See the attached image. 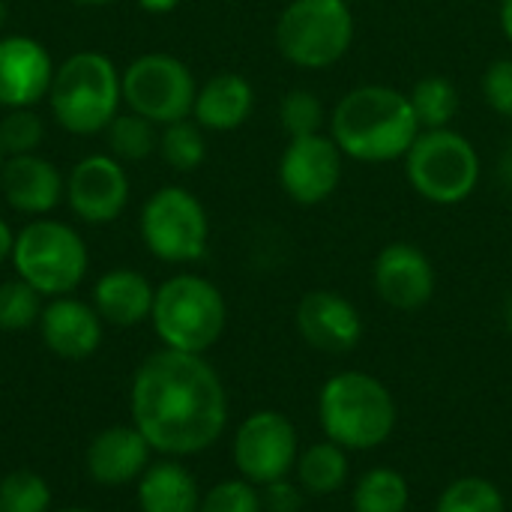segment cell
<instances>
[{"instance_id": "1", "label": "cell", "mask_w": 512, "mask_h": 512, "mask_svg": "<svg viewBox=\"0 0 512 512\" xmlns=\"http://www.w3.org/2000/svg\"><path fill=\"white\" fill-rule=\"evenodd\" d=\"M132 426L150 450L195 456L210 450L228 426V396L204 354L156 351L132 381Z\"/></svg>"}, {"instance_id": "2", "label": "cell", "mask_w": 512, "mask_h": 512, "mask_svg": "<svg viewBox=\"0 0 512 512\" xmlns=\"http://www.w3.org/2000/svg\"><path fill=\"white\" fill-rule=\"evenodd\" d=\"M327 132L345 159L387 165L405 159L420 135V123L405 90L390 84H360L333 105Z\"/></svg>"}, {"instance_id": "3", "label": "cell", "mask_w": 512, "mask_h": 512, "mask_svg": "<svg viewBox=\"0 0 512 512\" xmlns=\"http://www.w3.org/2000/svg\"><path fill=\"white\" fill-rule=\"evenodd\" d=\"M318 423L327 441L348 453H366L393 438L399 408L381 378L348 369L318 390Z\"/></svg>"}, {"instance_id": "4", "label": "cell", "mask_w": 512, "mask_h": 512, "mask_svg": "<svg viewBox=\"0 0 512 512\" xmlns=\"http://www.w3.org/2000/svg\"><path fill=\"white\" fill-rule=\"evenodd\" d=\"M123 102V81L99 51H78L54 69L48 105L54 120L72 135L105 132Z\"/></svg>"}, {"instance_id": "5", "label": "cell", "mask_w": 512, "mask_h": 512, "mask_svg": "<svg viewBox=\"0 0 512 512\" xmlns=\"http://www.w3.org/2000/svg\"><path fill=\"white\" fill-rule=\"evenodd\" d=\"M411 192L429 204L453 207L468 201L483 177V159L474 141L450 129H420L402 159Z\"/></svg>"}, {"instance_id": "6", "label": "cell", "mask_w": 512, "mask_h": 512, "mask_svg": "<svg viewBox=\"0 0 512 512\" xmlns=\"http://www.w3.org/2000/svg\"><path fill=\"white\" fill-rule=\"evenodd\" d=\"M150 318L165 348L207 354L225 333L228 306L210 279L180 273L156 288Z\"/></svg>"}, {"instance_id": "7", "label": "cell", "mask_w": 512, "mask_h": 512, "mask_svg": "<svg viewBox=\"0 0 512 512\" xmlns=\"http://www.w3.org/2000/svg\"><path fill=\"white\" fill-rule=\"evenodd\" d=\"M279 54L297 69H330L354 42L348 0H291L273 27Z\"/></svg>"}, {"instance_id": "8", "label": "cell", "mask_w": 512, "mask_h": 512, "mask_svg": "<svg viewBox=\"0 0 512 512\" xmlns=\"http://www.w3.org/2000/svg\"><path fill=\"white\" fill-rule=\"evenodd\" d=\"M12 264L18 279L39 294L66 297L87 276V246L75 228L54 219H36L15 234Z\"/></svg>"}, {"instance_id": "9", "label": "cell", "mask_w": 512, "mask_h": 512, "mask_svg": "<svg viewBox=\"0 0 512 512\" xmlns=\"http://www.w3.org/2000/svg\"><path fill=\"white\" fill-rule=\"evenodd\" d=\"M141 237L159 261L189 264L207 252L210 219L204 204L189 189L162 186L141 210Z\"/></svg>"}, {"instance_id": "10", "label": "cell", "mask_w": 512, "mask_h": 512, "mask_svg": "<svg viewBox=\"0 0 512 512\" xmlns=\"http://www.w3.org/2000/svg\"><path fill=\"white\" fill-rule=\"evenodd\" d=\"M120 81L123 102L132 114H141L156 126L192 117L198 84L183 60L171 54H141L126 66Z\"/></svg>"}, {"instance_id": "11", "label": "cell", "mask_w": 512, "mask_h": 512, "mask_svg": "<svg viewBox=\"0 0 512 512\" xmlns=\"http://www.w3.org/2000/svg\"><path fill=\"white\" fill-rule=\"evenodd\" d=\"M300 456L297 426L282 411L249 414L234 435V465L252 486H270L294 474Z\"/></svg>"}, {"instance_id": "12", "label": "cell", "mask_w": 512, "mask_h": 512, "mask_svg": "<svg viewBox=\"0 0 512 512\" xmlns=\"http://www.w3.org/2000/svg\"><path fill=\"white\" fill-rule=\"evenodd\" d=\"M345 177V153L330 132L288 138L279 156V186L300 207H318L330 201Z\"/></svg>"}, {"instance_id": "13", "label": "cell", "mask_w": 512, "mask_h": 512, "mask_svg": "<svg viewBox=\"0 0 512 512\" xmlns=\"http://www.w3.org/2000/svg\"><path fill=\"white\" fill-rule=\"evenodd\" d=\"M372 282L375 294L396 312H417L429 306L438 288V273L432 258L408 243V240H393L387 243L375 264H372Z\"/></svg>"}, {"instance_id": "14", "label": "cell", "mask_w": 512, "mask_h": 512, "mask_svg": "<svg viewBox=\"0 0 512 512\" xmlns=\"http://www.w3.org/2000/svg\"><path fill=\"white\" fill-rule=\"evenodd\" d=\"M294 324L300 339L321 354H348L363 339V315L360 309L339 291L315 288L306 291L297 303Z\"/></svg>"}, {"instance_id": "15", "label": "cell", "mask_w": 512, "mask_h": 512, "mask_svg": "<svg viewBox=\"0 0 512 512\" xmlns=\"http://www.w3.org/2000/svg\"><path fill=\"white\" fill-rule=\"evenodd\" d=\"M66 198L78 219L105 225L123 213L129 201V177L111 153L84 156L66 180Z\"/></svg>"}, {"instance_id": "16", "label": "cell", "mask_w": 512, "mask_h": 512, "mask_svg": "<svg viewBox=\"0 0 512 512\" xmlns=\"http://www.w3.org/2000/svg\"><path fill=\"white\" fill-rule=\"evenodd\" d=\"M54 66L42 42L30 36L0 39V105L3 108H33L48 96Z\"/></svg>"}, {"instance_id": "17", "label": "cell", "mask_w": 512, "mask_h": 512, "mask_svg": "<svg viewBox=\"0 0 512 512\" xmlns=\"http://www.w3.org/2000/svg\"><path fill=\"white\" fill-rule=\"evenodd\" d=\"M0 186L9 207L30 216L54 210L66 195V180L57 171V165L36 153L9 156L0 168Z\"/></svg>"}, {"instance_id": "18", "label": "cell", "mask_w": 512, "mask_h": 512, "mask_svg": "<svg viewBox=\"0 0 512 512\" xmlns=\"http://www.w3.org/2000/svg\"><path fill=\"white\" fill-rule=\"evenodd\" d=\"M39 327H42L45 345L63 360H84L102 342V318H99V312L93 306L81 303V300H72V297L51 300L42 309Z\"/></svg>"}, {"instance_id": "19", "label": "cell", "mask_w": 512, "mask_h": 512, "mask_svg": "<svg viewBox=\"0 0 512 512\" xmlns=\"http://www.w3.org/2000/svg\"><path fill=\"white\" fill-rule=\"evenodd\" d=\"M147 459L150 444L135 426H111L93 438L87 450V471L102 486H123L150 468Z\"/></svg>"}, {"instance_id": "20", "label": "cell", "mask_w": 512, "mask_h": 512, "mask_svg": "<svg viewBox=\"0 0 512 512\" xmlns=\"http://www.w3.org/2000/svg\"><path fill=\"white\" fill-rule=\"evenodd\" d=\"M255 111V87L240 72H219L198 87L192 120L210 132H234Z\"/></svg>"}, {"instance_id": "21", "label": "cell", "mask_w": 512, "mask_h": 512, "mask_svg": "<svg viewBox=\"0 0 512 512\" xmlns=\"http://www.w3.org/2000/svg\"><path fill=\"white\" fill-rule=\"evenodd\" d=\"M156 291L135 270H111L93 288V303L102 321L117 327H135L153 312Z\"/></svg>"}, {"instance_id": "22", "label": "cell", "mask_w": 512, "mask_h": 512, "mask_svg": "<svg viewBox=\"0 0 512 512\" xmlns=\"http://www.w3.org/2000/svg\"><path fill=\"white\" fill-rule=\"evenodd\" d=\"M141 512H198L201 489L180 462H156L138 477Z\"/></svg>"}, {"instance_id": "23", "label": "cell", "mask_w": 512, "mask_h": 512, "mask_svg": "<svg viewBox=\"0 0 512 512\" xmlns=\"http://www.w3.org/2000/svg\"><path fill=\"white\" fill-rule=\"evenodd\" d=\"M294 474H297V486L306 495L330 498V495L342 492V486L351 477V453L324 438V441L300 450Z\"/></svg>"}, {"instance_id": "24", "label": "cell", "mask_w": 512, "mask_h": 512, "mask_svg": "<svg viewBox=\"0 0 512 512\" xmlns=\"http://www.w3.org/2000/svg\"><path fill=\"white\" fill-rule=\"evenodd\" d=\"M354 512H408L411 507V486L405 474L396 468L378 465L360 474L354 492H351Z\"/></svg>"}, {"instance_id": "25", "label": "cell", "mask_w": 512, "mask_h": 512, "mask_svg": "<svg viewBox=\"0 0 512 512\" xmlns=\"http://www.w3.org/2000/svg\"><path fill=\"white\" fill-rule=\"evenodd\" d=\"M408 99L420 129H450L462 108V96L456 84L444 75H423L408 90Z\"/></svg>"}, {"instance_id": "26", "label": "cell", "mask_w": 512, "mask_h": 512, "mask_svg": "<svg viewBox=\"0 0 512 512\" xmlns=\"http://www.w3.org/2000/svg\"><path fill=\"white\" fill-rule=\"evenodd\" d=\"M105 138H108V150L114 159H147L153 150H159V135H156V123L144 120L141 114H117L108 126H105Z\"/></svg>"}, {"instance_id": "27", "label": "cell", "mask_w": 512, "mask_h": 512, "mask_svg": "<svg viewBox=\"0 0 512 512\" xmlns=\"http://www.w3.org/2000/svg\"><path fill=\"white\" fill-rule=\"evenodd\" d=\"M159 153L162 159L174 168V171H195L201 168V162L207 159V138L204 129L195 120H177L162 126L159 135Z\"/></svg>"}, {"instance_id": "28", "label": "cell", "mask_w": 512, "mask_h": 512, "mask_svg": "<svg viewBox=\"0 0 512 512\" xmlns=\"http://www.w3.org/2000/svg\"><path fill=\"white\" fill-rule=\"evenodd\" d=\"M435 512H507V501L492 480L459 477L441 492Z\"/></svg>"}, {"instance_id": "29", "label": "cell", "mask_w": 512, "mask_h": 512, "mask_svg": "<svg viewBox=\"0 0 512 512\" xmlns=\"http://www.w3.org/2000/svg\"><path fill=\"white\" fill-rule=\"evenodd\" d=\"M279 123L288 138H306V135L324 132V126L330 123V114L315 90L294 87L279 102Z\"/></svg>"}, {"instance_id": "30", "label": "cell", "mask_w": 512, "mask_h": 512, "mask_svg": "<svg viewBox=\"0 0 512 512\" xmlns=\"http://www.w3.org/2000/svg\"><path fill=\"white\" fill-rule=\"evenodd\" d=\"M51 504L48 483L33 471H12L0 480V512H45Z\"/></svg>"}, {"instance_id": "31", "label": "cell", "mask_w": 512, "mask_h": 512, "mask_svg": "<svg viewBox=\"0 0 512 512\" xmlns=\"http://www.w3.org/2000/svg\"><path fill=\"white\" fill-rule=\"evenodd\" d=\"M42 318V294L24 279L0 285V330H27Z\"/></svg>"}, {"instance_id": "32", "label": "cell", "mask_w": 512, "mask_h": 512, "mask_svg": "<svg viewBox=\"0 0 512 512\" xmlns=\"http://www.w3.org/2000/svg\"><path fill=\"white\" fill-rule=\"evenodd\" d=\"M42 135H45V126L33 108H9L6 117L0 120V147L9 156L36 153V147L42 144Z\"/></svg>"}, {"instance_id": "33", "label": "cell", "mask_w": 512, "mask_h": 512, "mask_svg": "<svg viewBox=\"0 0 512 512\" xmlns=\"http://www.w3.org/2000/svg\"><path fill=\"white\" fill-rule=\"evenodd\" d=\"M198 512H264L261 489L249 480H222L207 495H201Z\"/></svg>"}, {"instance_id": "34", "label": "cell", "mask_w": 512, "mask_h": 512, "mask_svg": "<svg viewBox=\"0 0 512 512\" xmlns=\"http://www.w3.org/2000/svg\"><path fill=\"white\" fill-rule=\"evenodd\" d=\"M480 93L495 114L512 120V57H498L483 69Z\"/></svg>"}, {"instance_id": "35", "label": "cell", "mask_w": 512, "mask_h": 512, "mask_svg": "<svg viewBox=\"0 0 512 512\" xmlns=\"http://www.w3.org/2000/svg\"><path fill=\"white\" fill-rule=\"evenodd\" d=\"M303 498H306V492L297 483H291L288 477L276 480L270 486H261L264 512H300L303 510Z\"/></svg>"}, {"instance_id": "36", "label": "cell", "mask_w": 512, "mask_h": 512, "mask_svg": "<svg viewBox=\"0 0 512 512\" xmlns=\"http://www.w3.org/2000/svg\"><path fill=\"white\" fill-rule=\"evenodd\" d=\"M498 177H501L504 189L512 192V141H507V147L498 156Z\"/></svg>"}, {"instance_id": "37", "label": "cell", "mask_w": 512, "mask_h": 512, "mask_svg": "<svg viewBox=\"0 0 512 512\" xmlns=\"http://www.w3.org/2000/svg\"><path fill=\"white\" fill-rule=\"evenodd\" d=\"M138 6L150 15H165V12H174L180 0H138Z\"/></svg>"}, {"instance_id": "38", "label": "cell", "mask_w": 512, "mask_h": 512, "mask_svg": "<svg viewBox=\"0 0 512 512\" xmlns=\"http://www.w3.org/2000/svg\"><path fill=\"white\" fill-rule=\"evenodd\" d=\"M12 246H15V234H12L9 225L0 219V264H3L6 258H12Z\"/></svg>"}, {"instance_id": "39", "label": "cell", "mask_w": 512, "mask_h": 512, "mask_svg": "<svg viewBox=\"0 0 512 512\" xmlns=\"http://www.w3.org/2000/svg\"><path fill=\"white\" fill-rule=\"evenodd\" d=\"M498 21H501V33H504V39L512 45V0H501Z\"/></svg>"}, {"instance_id": "40", "label": "cell", "mask_w": 512, "mask_h": 512, "mask_svg": "<svg viewBox=\"0 0 512 512\" xmlns=\"http://www.w3.org/2000/svg\"><path fill=\"white\" fill-rule=\"evenodd\" d=\"M69 3H75V6H108L114 0H69Z\"/></svg>"}, {"instance_id": "41", "label": "cell", "mask_w": 512, "mask_h": 512, "mask_svg": "<svg viewBox=\"0 0 512 512\" xmlns=\"http://www.w3.org/2000/svg\"><path fill=\"white\" fill-rule=\"evenodd\" d=\"M504 324H507V330L512 333V297L507 300V306H504Z\"/></svg>"}, {"instance_id": "42", "label": "cell", "mask_w": 512, "mask_h": 512, "mask_svg": "<svg viewBox=\"0 0 512 512\" xmlns=\"http://www.w3.org/2000/svg\"><path fill=\"white\" fill-rule=\"evenodd\" d=\"M3 18H6V6H3V0H0V27H3Z\"/></svg>"}, {"instance_id": "43", "label": "cell", "mask_w": 512, "mask_h": 512, "mask_svg": "<svg viewBox=\"0 0 512 512\" xmlns=\"http://www.w3.org/2000/svg\"><path fill=\"white\" fill-rule=\"evenodd\" d=\"M3 156H6V153H3V147H0V168H3Z\"/></svg>"}, {"instance_id": "44", "label": "cell", "mask_w": 512, "mask_h": 512, "mask_svg": "<svg viewBox=\"0 0 512 512\" xmlns=\"http://www.w3.org/2000/svg\"><path fill=\"white\" fill-rule=\"evenodd\" d=\"M60 512H90V510H60Z\"/></svg>"}]
</instances>
